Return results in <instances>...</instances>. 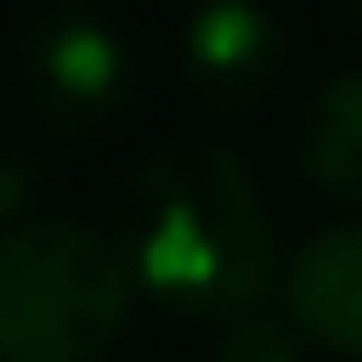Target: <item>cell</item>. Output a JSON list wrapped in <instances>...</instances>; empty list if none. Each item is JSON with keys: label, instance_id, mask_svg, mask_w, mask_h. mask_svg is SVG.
<instances>
[{"label": "cell", "instance_id": "6da1fadb", "mask_svg": "<svg viewBox=\"0 0 362 362\" xmlns=\"http://www.w3.org/2000/svg\"><path fill=\"white\" fill-rule=\"evenodd\" d=\"M115 248L153 305L204 325L261 312L280 280V235L261 185L223 140L153 146L121 191Z\"/></svg>", "mask_w": 362, "mask_h": 362}, {"label": "cell", "instance_id": "7a4b0ae2", "mask_svg": "<svg viewBox=\"0 0 362 362\" xmlns=\"http://www.w3.org/2000/svg\"><path fill=\"white\" fill-rule=\"evenodd\" d=\"M134 274L76 216L0 229V362H102L134 325Z\"/></svg>", "mask_w": 362, "mask_h": 362}, {"label": "cell", "instance_id": "3957f363", "mask_svg": "<svg viewBox=\"0 0 362 362\" xmlns=\"http://www.w3.org/2000/svg\"><path fill=\"white\" fill-rule=\"evenodd\" d=\"M19 76H25V102L45 121V134L57 140H89L102 127H115L134 102V51L127 38L76 6L57 0L25 25L19 45Z\"/></svg>", "mask_w": 362, "mask_h": 362}, {"label": "cell", "instance_id": "277c9868", "mask_svg": "<svg viewBox=\"0 0 362 362\" xmlns=\"http://www.w3.org/2000/svg\"><path fill=\"white\" fill-rule=\"evenodd\" d=\"M185 83L210 115H248L286 70V38L261 0H204L185 19Z\"/></svg>", "mask_w": 362, "mask_h": 362}, {"label": "cell", "instance_id": "5b68a950", "mask_svg": "<svg viewBox=\"0 0 362 362\" xmlns=\"http://www.w3.org/2000/svg\"><path fill=\"white\" fill-rule=\"evenodd\" d=\"M293 331L331 356H362V223L318 229L280 274Z\"/></svg>", "mask_w": 362, "mask_h": 362}, {"label": "cell", "instance_id": "8992f818", "mask_svg": "<svg viewBox=\"0 0 362 362\" xmlns=\"http://www.w3.org/2000/svg\"><path fill=\"white\" fill-rule=\"evenodd\" d=\"M293 146H299V172H305L325 197L362 210V64L325 76V83L305 95V108H299V140H293Z\"/></svg>", "mask_w": 362, "mask_h": 362}, {"label": "cell", "instance_id": "52a82bcc", "mask_svg": "<svg viewBox=\"0 0 362 362\" xmlns=\"http://www.w3.org/2000/svg\"><path fill=\"white\" fill-rule=\"evenodd\" d=\"M216 362H305V337L293 331L286 312H248L223 331Z\"/></svg>", "mask_w": 362, "mask_h": 362}, {"label": "cell", "instance_id": "ba28073f", "mask_svg": "<svg viewBox=\"0 0 362 362\" xmlns=\"http://www.w3.org/2000/svg\"><path fill=\"white\" fill-rule=\"evenodd\" d=\"M25 210V165L19 159H0V216Z\"/></svg>", "mask_w": 362, "mask_h": 362}]
</instances>
